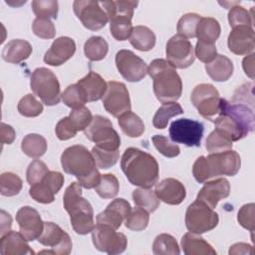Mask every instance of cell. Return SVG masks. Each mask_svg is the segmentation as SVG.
<instances>
[{
    "instance_id": "obj_41",
    "label": "cell",
    "mask_w": 255,
    "mask_h": 255,
    "mask_svg": "<svg viewBox=\"0 0 255 255\" xmlns=\"http://www.w3.org/2000/svg\"><path fill=\"white\" fill-rule=\"evenodd\" d=\"M92 154L96 161L98 167L103 169H108L115 165L118 162L120 157L119 149L112 150V149H105L98 145H95L92 148Z\"/></svg>"
},
{
    "instance_id": "obj_7",
    "label": "cell",
    "mask_w": 255,
    "mask_h": 255,
    "mask_svg": "<svg viewBox=\"0 0 255 255\" xmlns=\"http://www.w3.org/2000/svg\"><path fill=\"white\" fill-rule=\"evenodd\" d=\"M88 139L95 142L96 145L116 150L121 145V137L115 130L112 122L103 116L97 115L93 117L91 124L84 130Z\"/></svg>"
},
{
    "instance_id": "obj_27",
    "label": "cell",
    "mask_w": 255,
    "mask_h": 255,
    "mask_svg": "<svg viewBox=\"0 0 255 255\" xmlns=\"http://www.w3.org/2000/svg\"><path fill=\"white\" fill-rule=\"evenodd\" d=\"M32 53V46L29 42L22 39L9 41L3 48L2 59L8 63L19 64L29 58Z\"/></svg>"
},
{
    "instance_id": "obj_15",
    "label": "cell",
    "mask_w": 255,
    "mask_h": 255,
    "mask_svg": "<svg viewBox=\"0 0 255 255\" xmlns=\"http://www.w3.org/2000/svg\"><path fill=\"white\" fill-rule=\"evenodd\" d=\"M38 241L42 245L51 247L52 249L50 251H41V253L68 255L72 251L73 244L70 235L53 222H44V230L38 238Z\"/></svg>"
},
{
    "instance_id": "obj_50",
    "label": "cell",
    "mask_w": 255,
    "mask_h": 255,
    "mask_svg": "<svg viewBox=\"0 0 255 255\" xmlns=\"http://www.w3.org/2000/svg\"><path fill=\"white\" fill-rule=\"evenodd\" d=\"M70 123L72 124L73 128L77 130H85V128L91 124L93 120V116L91 111L86 108L82 107L79 109L73 110L70 115L68 116Z\"/></svg>"
},
{
    "instance_id": "obj_46",
    "label": "cell",
    "mask_w": 255,
    "mask_h": 255,
    "mask_svg": "<svg viewBox=\"0 0 255 255\" xmlns=\"http://www.w3.org/2000/svg\"><path fill=\"white\" fill-rule=\"evenodd\" d=\"M32 10L37 18L56 19L58 15L59 5L55 0H35L32 1Z\"/></svg>"
},
{
    "instance_id": "obj_12",
    "label": "cell",
    "mask_w": 255,
    "mask_h": 255,
    "mask_svg": "<svg viewBox=\"0 0 255 255\" xmlns=\"http://www.w3.org/2000/svg\"><path fill=\"white\" fill-rule=\"evenodd\" d=\"M100 5V2L94 0H76L73 4L76 16L89 30H101L109 21L106 11Z\"/></svg>"
},
{
    "instance_id": "obj_52",
    "label": "cell",
    "mask_w": 255,
    "mask_h": 255,
    "mask_svg": "<svg viewBox=\"0 0 255 255\" xmlns=\"http://www.w3.org/2000/svg\"><path fill=\"white\" fill-rule=\"evenodd\" d=\"M32 30L36 36L42 39H52L56 34L55 26L50 19L36 18L33 21Z\"/></svg>"
},
{
    "instance_id": "obj_40",
    "label": "cell",
    "mask_w": 255,
    "mask_h": 255,
    "mask_svg": "<svg viewBox=\"0 0 255 255\" xmlns=\"http://www.w3.org/2000/svg\"><path fill=\"white\" fill-rule=\"evenodd\" d=\"M98 195L104 199L114 198L120 190L119 180L113 173H106L101 175L98 185L95 187Z\"/></svg>"
},
{
    "instance_id": "obj_43",
    "label": "cell",
    "mask_w": 255,
    "mask_h": 255,
    "mask_svg": "<svg viewBox=\"0 0 255 255\" xmlns=\"http://www.w3.org/2000/svg\"><path fill=\"white\" fill-rule=\"evenodd\" d=\"M149 221L148 212L140 207H134L130 210L125 219V225L132 231H141L146 228Z\"/></svg>"
},
{
    "instance_id": "obj_42",
    "label": "cell",
    "mask_w": 255,
    "mask_h": 255,
    "mask_svg": "<svg viewBox=\"0 0 255 255\" xmlns=\"http://www.w3.org/2000/svg\"><path fill=\"white\" fill-rule=\"evenodd\" d=\"M23 186L22 179L13 172H3L0 175V192L4 196L17 195Z\"/></svg>"
},
{
    "instance_id": "obj_20",
    "label": "cell",
    "mask_w": 255,
    "mask_h": 255,
    "mask_svg": "<svg viewBox=\"0 0 255 255\" xmlns=\"http://www.w3.org/2000/svg\"><path fill=\"white\" fill-rule=\"evenodd\" d=\"M229 51L235 55H248L255 48V34L252 27L239 26L233 28L227 40Z\"/></svg>"
},
{
    "instance_id": "obj_30",
    "label": "cell",
    "mask_w": 255,
    "mask_h": 255,
    "mask_svg": "<svg viewBox=\"0 0 255 255\" xmlns=\"http://www.w3.org/2000/svg\"><path fill=\"white\" fill-rule=\"evenodd\" d=\"M128 39L133 48L142 52L150 51L154 47L156 40L153 31L142 25L133 27Z\"/></svg>"
},
{
    "instance_id": "obj_21",
    "label": "cell",
    "mask_w": 255,
    "mask_h": 255,
    "mask_svg": "<svg viewBox=\"0 0 255 255\" xmlns=\"http://www.w3.org/2000/svg\"><path fill=\"white\" fill-rule=\"evenodd\" d=\"M130 210V204L126 199H114L104 211L97 215V223L111 226L117 230L121 227Z\"/></svg>"
},
{
    "instance_id": "obj_36",
    "label": "cell",
    "mask_w": 255,
    "mask_h": 255,
    "mask_svg": "<svg viewBox=\"0 0 255 255\" xmlns=\"http://www.w3.org/2000/svg\"><path fill=\"white\" fill-rule=\"evenodd\" d=\"M110 18L114 16H128L132 18L133 10L137 6V1H127V0H118V1H103L100 3Z\"/></svg>"
},
{
    "instance_id": "obj_57",
    "label": "cell",
    "mask_w": 255,
    "mask_h": 255,
    "mask_svg": "<svg viewBox=\"0 0 255 255\" xmlns=\"http://www.w3.org/2000/svg\"><path fill=\"white\" fill-rule=\"evenodd\" d=\"M15 136H16V132H15L14 128L5 123H1V128H0L1 143L2 144H10L14 141Z\"/></svg>"
},
{
    "instance_id": "obj_13",
    "label": "cell",
    "mask_w": 255,
    "mask_h": 255,
    "mask_svg": "<svg viewBox=\"0 0 255 255\" xmlns=\"http://www.w3.org/2000/svg\"><path fill=\"white\" fill-rule=\"evenodd\" d=\"M103 105L105 110L115 118L129 112L131 105L126 85L117 81L108 82L107 91L103 96Z\"/></svg>"
},
{
    "instance_id": "obj_18",
    "label": "cell",
    "mask_w": 255,
    "mask_h": 255,
    "mask_svg": "<svg viewBox=\"0 0 255 255\" xmlns=\"http://www.w3.org/2000/svg\"><path fill=\"white\" fill-rule=\"evenodd\" d=\"M64 180V175L61 172L49 170L41 181L31 185L29 194L39 203H51L55 200V194L62 188Z\"/></svg>"
},
{
    "instance_id": "obj_1",
    "label": "cell",
    "mask_w": 255,
    "mask_h": 255,
    "mask_svg": "<svg viewBox=\"0 0 255 255\" xmlns=\"http://www.w3.org/2000/svg\"><path fill=\"white\" fill-rule=\"evenodd\" d=\"M121 167L131 184L143 188L152 187L159 176L156 159L136 147H128L125 150L121 159Z\"/></svg>"
},
{
    "instance_id": "obj_59",
    "label": "cell",
    "mask_w": 255,
    "mask_h": 255,
    "mask_svg": "<svg viewBox=\"0 0 255 255\" xmlns=\"http://www.w3.org/2000/svg\"><path fill=\"white\" fill-rule=\"evenodd\" d=\"M254 53H251L246 56L242 62L243 70L250 79H254Z\"/></svg>"
},
{
    "instance_id": "obj_51",
    "label": "cell",
    "mask_w": 255,
    "mask_h": 255,
    "mask_svg": "<svg viewBox=\"0 0 255 255\" xmlns=\"http://www.w3.org/2000/svg\"><path fill=\"white\" fill-rule=\"evenodd\" d=\"M152 142L154 147L164 156L166 157H175L180 153V148L177 144L170 141L164 135L155 134L152 136Z\"/></svg>"
},
{
    "instance_id": "obj_16",
    "label": "cell",
    "mask_w": 255,
    "mask_h": 255,
    "mask_svg": "<svg viewBox=\"0 0 255 255\" xmlns=\"http://www.w3.org/2000/svg\"><path fill=\"white\" fill-rule=\"evenodd\" d=\"M116 66L128 82H139L147 74L145 62L129 50H120L116 55Z\"/></svg>"
},
{
    "instance_id": "obj_53",
    "label": "cell",
    "mask_w": 255,
    "mask_h": 255,
    "mask_svg": "<svg viewBox=\"0 0 255 255\" xmlns=\"http://www.w3.org/2000/svg\"><path fill=\"white\" fill-rule=\"evenodd\" d=\"M49 169L48 166L46 165L45 162L41 161V160H33L28 168H27V172H26V177H27V181L30 185H33L39 181H41L44 176L48 173Z\"/></svg>"
},
{
    "instance_id": "obj_32",
    "label": "cell",
    "mask_w": 255,
    "mask_h": 255,
    "mask_svg": "<svg viewBox=\"0 0 255 255\" xmlns=\"http://www.w3.org/2000/svg\"><path fill=\"white\" fill-rule=\"evenodd\" d=\"M21 148L27 156L39 158L47 150V140L38 133H29L22 139Z\"/></svg>"
},
{
    "instance_id": "obj_17",
    "label": "cell",
    "mask_w": 255,
    "mask_h": 255,
    "mask_svg": "<svg viewBox=\"0 0 255 255\" xmlns=\"http://www.w3.org/2000/svg\"><path fill=\"white\" fill-rule=\"evenodd\" d=\"M219 113L228 116L240 128L244 136H247L254 129V110L253 106L243 103L229 102L220 99Z\"/></svg>"
},
{
    "instance_id": "obj_31",
    "label": "cell",
    "mask_w": 255,
    "mask_h": 255,
    "mask_svg": "<svg viewBox=\"0 0 255 255\" xmlns=\"http://www.w3.org/2000/svg\"><path fill=\"white\" fill-rule=\"evenodd\" d=\"M220 32V24L216 19L211 17H201L196 27L195 37H197L200 42L214 44L219 38Z\"/></svg>"
},
{
    "instance_id": "obj_49",
    "label": "cell",
    "mask_w": 255,
    "mask_h": 255,
    "mask_svg": "<svg viewBox=\"0 0 255 255\" xmlns=\"http://www.w3.org/2000/svg\"><path fill=\"white\" fill-rule=\"evenodd\" d=\"M61 98L64 104L73 110L82 108L87 103L77 84L68 86L66 90L62 93Z\"/></svg>"
},
{
    "instance_id": "obj_14",
    "label": "cell",
    "mask_w": 255,
    "mask_h": 255,
    "mask_svg": "<svg viewBox=\"0 0 255 255\" xmlns=\"http://www.w3.org/2000/svg\"><path fill=\"white\" fill-rule=\"evenodd\" d=\"M166 61L175 69L190 67L195 60L191 43L181 35L172 36L166 43Z\"/></svg>"
},
{
    "instance_id": "obj_56",
    "label": "cell",
    "mask_w": 255,
    "mask_h": 255,
    "mask_svg": "<svg viewBox=\"0 0 255 255\" xmlns=\"http://www.w3.org/2000/svg\"><path fill=\"white\" fill-rule=\"evenodd\" d=\"M56 135L61 140H67L74 137L77 134V130L73 128L68 117L63 118L58 122L55 128Z\"/></svg>"
},
{
    "instance_id": "obj_9",
    "label": "cell",
    "mask_w": 255,
    "mask_h": 255,
    "mask_svg": "<svg viewBox=\"0 0 255 255\" xmlns=\"http://www.w3.org/2000/svg\"><path fill=\"white\" fill-rule=\"evenodd\" d=\"M191 103L198 114L208 121H213L219 114L220 96L217 89L210 84H199L191 93Z\"/></svg>"
},
{
    "instance_id": "obj_35",
    "label": "cell",
    "mask_w": 255,
    "mask_h": 255,
    "mask_svg": "<svg viewBox=\"0 0 255 255\" xmlns=\"http://www.w3.org/2000/svg\"><path fill=\"white\" fill-rule=\"evenodd\" d=\"M132 199L136 206L146 210L148 213L155 211L160 203L153 190L143 187L136 188L132 191Z\"/></svg>"
},
{
    "instance_id": "obj_60",
    "label": "cell",
    "mask_w": 255,
    "mask_h": 255,
    "mask_svg": "<svg viewBox=\"0 0 255 255\" xmlns=\"http://www.w3.org/2000/svg\"><path fill=\"white\" fill-rule=\"evenodd\" d=\"M12 225V218L5 210H1V236L10 231Z\"/></svg>"
},
{
    "instance_id": "obj_58",
    "label": "cell",
    "mask_w": 255,
    "mask_h": 255,
    "mask_svg": "<svg viewBox=\"0 0 255 255\" xmlns=\"http://www.w3.org/2000/svg\"><path fill=\"white\" fill-rule=\"evenodd\" d=\"M254 253V249L253 246L247 243H243V242H239V243H235L233 245L230 246L229 248V254L230 255H237V254H253Z\"/></svg>"
},
{
    "instance_id": "obj_2",
    "label": "cell",
    "mask_w": 255,
    "mask_h": 255,
    "mask_svg": "<svg viewBox=\"0 0 255 255\" xmlns=\"http://www.w3.org/2000/svg\"><path fill=\"white\" fill-rule=\"evenodd\" d=\"M61 164L64 171L74 175L78 182L85 188H95L101 175L94 156L88 148L81 144L67 147L61 155Z\"/></svg>"
},
{
    "instance_id": "obj_34",
    "label": "cell",
    "mask_w": 255,
    "mask_h": 255,
    "mask_svg": "<svg viewBox=\"0 0 255 255\" xmlns=\"http://www.w3.org/2000/svg\"><path fill=\"white\" fill-rule=\"evenodd\" d=\"M181 114H183V109L178 103H164L154 114L152 119V125L155 128L163 129L167 127L169 119Z\"/></svg>"
},
{
    "instance_id": "obj_47",
    "label": "cell",
    "mask_w": 255,
    "mask_h": 255,
    "mask_svg": "<svg viewBox=\"0 0 255 255\" xmlns=\"http://www.w3.org/2000/svg\"><path fill=\"white\" fill-rule=\"evenodd\" d=\"M228 22L230 27L236 28L239 26H253V16L242 6H232L228 13Z\"/></svg>"
},
{
    "instance_id": "obj_25",
    "label": "cell",
    "mask_w": 255,
    "mask_h": 255,
    "mask_svg": "<svg viewBox=\"0 0 255 255\" xmlns=\"http://www.w3.org/2000/svg\"><path fill=\"white\" fill-rule=\"evenodd\" d=\"M79 86L86 102H96L103 98L107 91V83L99 74L90 72L87 76L78 81Z\"/></svg>"
},
{
    "instance_id": "obj_55",
    "label": "cell",
    "mask_w": 255,
    "mask_h": 255,
    "mask_svg": "<svg viewBox=\"0 0 255 255\" xmlns=\"http://www.w3.org/2000/svg\"><path fill=\"white\" fill-rule=\"evenodd\" d=\"M194 53L195 56L199 59V61L205 64L210 63L217 56L215 44H208L200 41H197Z\"/></svg>"
},
{
    "instance_id": "obj_5",
    "label": "cell",
    "mask_w": 255,
    "mask_h": 255,
    "mask_svg": "<svg viewBox=\"0 0 255 255\" xmlns=\"http://www.w3.org/2000/svg\"><path fill=\"white\" fill-rule=\"evenodd\" d=\"M63 203L76 233L85 235L93 231L94 210L91 203L82 196V185L79 182L74 181L66 188Z\"/></svg>"
},
{
    "instance_id": "obj_28",
    "label": "cell",
    "mask_w": 255,
    "mask_h": 255,
    "mask_svg": "<svg viewBox=\"0 0 255 255\" xmlns=\"http://www.w3.org/2000/svg\"><path fill=\"white\" fill-rule=\"evenodd\" d=\"M181 247L185 255H216L213 247L199 234L187 232L181 238Z\"/></svg>"
},
{
    "instance_id": "obj_4",
    "label": "cell",
    "mask_w": 255,
    "mask_h": 255,
    "mask_svg": "<svg viewBox=\"0 0 255 255\" xmlns=\"http://www.w3.org/2000/svg\"><path fill=\"white\" fill-rule=\"evenodd\" d=\"M147 74L153 81V93L161 103L176 102L182 93L179 75L164 59H154L147 68Z\"/></svg>"
},
{
    "instance_id": "obj_45",
    "label": "cell",
    "mask_w": 255,
    "mask_h": 255,
    "mask_svg": "<svg viewBox=\"0 0 255 255\" xmlns=\"http://www.w3.org/2000/svg\"><path fill=\"white\" fill-rule=\"evenodd\" d=\"M17 109L20 115L27 118H35L42 114L43 105L32 94H28L19 101Z\"/></svg>"
},
{
    "instance_id": "obj_33",
    "label": "cell",
    "mask_w": 255,
    "mask_h": 255,
    "mask_svg": "<svg viewBox=\"0 0 255 255\" xmlns=\"http://www.w3.org/2000/svg\"><path fill=\"white\" fill-rule=\"evenodd\" d=\"M119 126L129 137H138L144 132V125L141 119L132 112H127L119 118Z\"/></svg>"
},
{
    "instance_id": "obj_44",
    "label": "cell",
    "mask_w": 255,
    "mask_h": 255,
    "mask_svg": "<svg viewBox=\"0 0 255 255\" xmlns=\"http://www.w3.org/2000/svg\"><path fill=\"white\" fill-rule=\"evenodd\" d=\"M232 148V141L219 130L211 131L206 139V149L210 153L223 152Z\"/></svg>"
},
{
    "instance_id": "obj_8",
    "label": "cell",
    "mask_w": 255,
    "mask_h": 255,
    "mask_svg": "<svg viewBox=\"0 0 255 255\" xmlns=\"http://www.w3.org/2000/svg\"><path fill=\"white\" fill-rule=\"evenodd\" d=\"M219 221L218 214L200 200L192 202L185 213V225L189 232L202 234L214 229Z\"/></svg>"
},
{
    "instance_id": "obj_39",
    "label": "cell",
    "mask_w": 255,
    "mask_h": 255,
    "mask_svg": "<svg viewBox=\"0 0 255 255\" xmlns=\"http://www.w3.org/2000/svg\"><path fill=\"white\" fill-rule=\"evenodd\" d=\"M152 252L155 255H178L180 253L177 241L167 233L157 235L152 244Z\"/></svg>"
},
{
    "instance_id": "obj_38",
    "label": "cell",
    "mask_w": 255,
    "mask_h": 255,
    "mask_svg": "<svg viewBox=\"0 0 255 255\" xmlns=\"http://www.w3.org/2000/svg\"><path fill=\"white\" fill-rule=\"evenodd\" d=\"M110 20V31L112 36L118 41H126L129 38L132 24L131 18L128 16H114Z\"/></svg>"
},
{
    "instance_id": "obj_23",
    "label": "cell",
    "mask_w": 255,
    "mask_h": 255,
    "mask_svg": "<svg viewBox=\"0 0 255 255\" xmlns=\"http://www.w3.org/2000/svg\"><path fill=\"white\" fill-rule=\"evenodd\" d=\"M229 193V181L226 178H217L204 183L202 188L199 190L196 199L202 201L213 209L221 199L228 197Z\"/></svg>"
},
{
    "instance_id": "obj_54",
    "label": "cell",
    "mask_w": 255,
    "mask_h": 255,
    "mask_svg": "<svg viewBox=\"0 0 255 255\" xmlns=\"http://www.w3.org/2000/svg\"><path fill=\"white\" fill-rule=\"evenodd\" d=\"M254 203L244 204L238 211L237 220L239 224L249 230L251 233L255 229V221H254Z\"/></svg>"
},
{
    "instance_id": "obj_37",
    "label": "cell",
    "mask_w": 255,
    "mask_h": 255,
    "mask_svg": "<svg viewBox=\"0 0 255 255\" xmlns=\"http://www.w3.org/2000/svg\"><path fill=\"white\" fill-rule=\"evenodd\" d=\"M109 51L108 42L100 36H93L89 38L84 46V52L86 57L90 61L103 60Z\"/></svg>"
},
{
    "instance_id": "obj_29",
    "label": "cell",
    "mask_w": 255,
    "mask_h": 255,
    "mask_svg": "<svg viewBox=\"0 0 255 255\" xmlns=\"http://www.w3.org/2000/svg\"><path fill=\"white\" fill-rule=\"evenodd\" d=\"M207 75L215 82H225L233 74V63L224 55H217L210 63L205 64Z\"/></svg>"
},
{
    "instance_id": "obj_19",
    "label": "cell",
    "mask_w": 255,
    "mask_h": 255,
    "mask_svg": "<svg viewBox=\"0 0 255 255\" xmlns=\"http://www.w3.org/2000/svg\"><path fill=\"white\" fill-rule=\"evenodd\" d=\"M16 221L21 234L28 241L38 239L44 230V222L39 212L30 206H23L17 211Z\"/></svg>"
},
{
    "instance_id": "obj_10",
    "label": "cell",
    "mask_w": 255,
    "mask_h": 255,
    "mask_svg": "<svg viewBox=\"0 0 255 255\" xmlns=\"http://www.w3.org/2000/svg\"><path fill=\"white\" fill-rule=\"evenodd\" d=\"M92 239L96 249L110 255L123 253L128 246V239L124 233L117 232L111 226L99 223L92 231Z\"/></svg>"
},
{
    "instance_id": "obj_26",
    "label": "cell",
    "mask_w": 255,
    "mask_h": 255,
    "mask_svg": "<svg viewBox=\"0 0 255 255\" xmlns=\"http://www.w3.org/2000/svg\"><path fill=\"white\" fill-rule=\"evenodd\" d=\"M28 240L21 232L9 231L0 239V253L2 255H25L35 254L29 246Z\"/></svg>"
},
{
    "instance_id": "obj_22",
    "label": "cell",
    "mask_w": 255,
    "mask_h": 255,
    "mask_svg": "<svg viewBox=\"0 0 255 255\" xmlns=\"http://www.w3.org/2000/svg\"><path fill=\"white\" fill-rule=\"evenodd\" d=\"M76 52V43L70 37H59L52 43L44 56V62L50 66H61L71 59Z\"/></svg>"
},
{
    "instance_id": "obj_11",
    "label": "cell",
    "mask_w": 255,
    "mask_h": 255,
    "mask_svg": "<svg viewBox=\"0 0 255 255\" xmlns=\"http://www.w3.org/2000/svg\"><path fill=\"white\" fill-rule=\"evenodd\" d=\"M204 127L201 123L190 119H178L169 127V136L173 142L187 146H200Z\"/></svg>"
},
{
    "instance_id": "obj_48",
    "label": "cell",
    "mask_w": 255,
    "mask_h": 255,
    "mask_svg": "<svg viewBox=\"0 0 255 255\" xmlns=\"http://www.w3.org/2000/svg\"><path fill=\"white\" fill-rule=\"evenodd\" d=\"M201 19V16L195 13H187L183 15L177 23V32L178 35H181L183 37L187 38H194L196 27Z\"/></svg>"
},
{
    "instance_id": "obj_24",
    "label": "cell",
    "mask_w": 255,
    "mask_h": 255,
    "mask_svg": "<svg viewBox=\"0 0 255 255\" xmlns=\"http://www.w3.org/2000/svg\"><path fill=\"white\" fill-rule=\"evenodd\" d=\"M154 192L159 200L170 205L180 204L186 196L184 185L172 177L165 178L157 183Z\"/></svg>"
},
{
    "instance_id": "obj_6",
    "label": "cell",
    "mask_w": 255,
    "mask_h": 255,
    "mask_svg": "<svg viewBox=\"0 0 255 255\" xmlns=\"http://www.w3.org/2000/svg\"><path fill=\"white\" fill-rule=\"evenodd\" d=\"M30 86L35 96L47 106H55L60 103V83L55 74L44 67L37 68L31 75Z\"/></svg>"
},
{
    "instance_id": "obj_3",
    "label": "cell",
    "mask_w": 255,
    "mask_h": 255,
    "mask_svg": "<svg viewBox=\"0 0 255 255\" xmlns=\"http://www.w3.org/2000/svg\"><path fill=\"white\" fill-rule=\"evenodd\" d=\"M240 165V155L237 151L230 149L197 157L192 166V173L196 181L203 183L219 175L234 176L239 171Z\"/></svg>"
}]
</instances>
